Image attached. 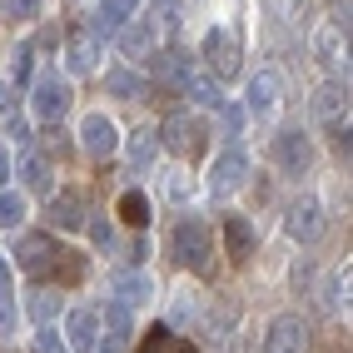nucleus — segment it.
<instances>
[{
	"mask_svg": "<svg viewBox=\"0 0 353 353\" xmlns=\"http://www.w3.org/2000/svg\"><path fill=\"white\" fill-rule=\"evenodd\" d=\"M15 269L26 279H35V284H80L85 279V254L65 249L55 234H45V229H30V234H20V244H15Z\"/></svg>",
	"mask_w": 353,
	"mask_h": 353,
	"instance_id": "obj_1",
	"label": "nucleus"
},
{
	"mask_svg": "<svg viewBox=\"0 0 353 353\" xmlns=\"http://www.w3.org/2000/svg\"><path fill=\"white\" fill-rule=\"evenodd\" d=\"M174 259L184 269H194V274L214 269V239H209V229L199 219H179L174 224Z\"/></svg>",
	"mask_w": 353,
	"mask_h": 353,
	"instance_id": "obj_2",
	"label": "nucleus"
},
{
	"mask_svg": "<svg viewBox=\"0 0 353 353\" xmlns=\"http://www.w3.org/2000/svg\"><path fill=\"white\" fill-rule=\"evenodd\" d=\"M154 139H159L164 150H174V154H184V159H190V154H199V150H204V125L194 120V114L174 110L170 120H164V130H159Z\"/></svg>",
	"mask_w": 353,
	"mask_h": 353,
	"instance_id": "obj_3",
	"label": "nucleus"
},
{
	"mask_svg": "<svg viewBox=\"0 0 353 353\" xmlns=\"http://www.w3.org/2000/svg\"><path fill=\"white\" fill-rule=\"evenodd\" d=\"M303 348H309V328L299 314H279L264 328V353H303Z\"/></svg>",
	"mask_w": 353,
	"mask_h": 353,
	"instance_id": "obj_4",
	"label": "nucleus"
},
{
	"mask_svg": "<svg viewBox=\"0 0 353 353\" xmlns=\"http://www.w3.org/2000/svg\"><path fill=\"white\" fill-rule=\"evenodd\" d=\"M274 159H279V170H284V174H303V170H309V159H314L309 134H303V130H279L274 134Z\"/></svg>",
	"mask_w": 353,
	"mask_h": 353,
	"instance_id": "obj_5",
	"label": "nucleus"
},
{
	"mask_svg": "<svg viewBox=\"0 0 353 353\" xmlns=\"http://www.w3.org/2000/svg\"><path fill=\"white\" fill-rule=\"evenodd\" d=\"M199 50H204V60H209V70H214V75H224V80H229V75H239V40H234L224 26L209 30Z\"/></svg>",
	"mask_w": 353,
	"mask_h": 353,
	"instance_id": "obj_6",
	"label": "nucleus"
},
{
	"mask_svg": "<svg viewBox=\"0 0 353 353\" xmlns=\"http://www.w3.org/2000/svg\"><path fill=\"white\" fill-rule=\"evenodd\" d=\"M80 145H85V154L110 159L114 150H120V130H114L110 114H85V125H80Z\"/></svg>",
	"mask_w": 353,
	"mask_h": 353,
	"instance_id": "obj_7",
	"label": "nucleus"
},
{
	"mask_svg": "<svg viewBox=\"0 0 353 353\" xmlns=\"http://www.w3.org/2000/svg\"><path fill=\"white\" fill-rule=\"evenodd\" d=\"M249 179V154L239 150V145H224L219 154H214V170H209V184L224 194V190H239V184Z\"/></svg>",
	"mask_w": 353,
	"mask_h": 353,
	"instance_id": "obj_8",
	"label": "nucleus"
},
{
	"mask_svg": "<svg viewBox=\"0 0 353 353\" xmlns=\"http://www.w3.org/2000/svg\"><path fill=\"white\" fill-rule=\"evenodd\" d=\"M134 6H139V0H100L95 15H90V35H95V40L100 35H120L134 20Z\"/></svg>",
	"mask_w": 353,
	"mask_h": 353,
	"instance_id": "obj_9",
	"label": "nucleus"
},
{
	"mask_svg": "<svg viewBox=\"0 0 353 353\" xmlns=\"http://www.w3.org/2000/svg\"><path fill=\"white\" fill-rule=\"evenodd\" d=\"M254 249H259V234H254V224H249L244 214H224V254L234 259V264H249V259H254Z\"/></svg>",
	"mask_w": 353,
	"mask_h": 353,
	"instance_id": "obj_10",
	"label": "nucleus"
},
{
	"mask_svg": "<svg viewBox=\"0 0 353 353\" xmlns=\"http://www.w3.org/2000/svg\"><path fill=\"white\" fill-rule=\"evenodd\" d=\"M284 224H289V234H294L299 244H314L319 234H323V209H319V199H299V204H289Z\"/></svg>",
	"mask_w": 353,
	"mask_h": 353,
	"instance_id": "obj_11",
	"label": "nucleus"
},
{
	"mask_svg": "<svg viewBox=\"0 0 353 353\" xmlns=\"http://www.w3.org/2000/svg\"><path fill=\"white\" fill-rule=\"evenodd\" d=\"M30 110H35V120H60V114L70 110V90H65V80H40L35 85V95H30Z\"/></svg>",
	"mask_w": 353,
	"mask_h": 353,
	"instance_id": "obj_12",
	"label": "nucleus"
},
{
	"mask_svg": "<svg viewBox=\"0 0 353 353\" xmlns=\"http://www.w3.org/2000/svg\"><path fill=\"white\" fill-rule=\"evenodd\" d=\"M114 294H120L114 303H120L125 314H134V309H145V303L154 299V284H150V274H145V269H130V274L114 279Z\"/></svg>",
	"mask_w": 353,
	"mask_h": 353,
	"instance_id": "obj_13",
	"label": "nucleus"
},
{
	"mask_svg": "<svg viewBox=\"0 0 353 353\" xmlns=\"http://www.w3.org/2000/svg\"><path fill=\"white\" fill-rule=\"evenodd\" d=\"M65 334H70L65 348H75V353H95L100 314H95V309H70V314H65Z\"/></svg>",
	"mask_w": 353,
	"mask_h": 353,
	"instance_id": "obj_14",
	"label": "nucleus"
},
{
	"mask_svg": "<svg viewBox=\"0 0 353 353\" xmlns=\"http://www.w3.org/2000/svg\"><path fill=\"white\" fill-rule=\"evenodd\" d=\"M120 50H125L130 60L154 55V50H159V26H154V20H130V26L120 30Z\"/></svg>",
	"mask_w": 353,
	"mask_h": 353,
	"instance_id": "obj_15",
	"label": "nucleus"
},
{
	"mask_svg": "<svg viewBox=\"0 0 353 353\" xmlns=\"http://www.w3.org/2000/svg\"><path fill=\"white\" fill-rule=\"evenodd\" d=\"M100 328H105V343H95V353H125V343H130V314L120 309V303H105Z\"/></svg>",
	"mask_w": 353,
	"mask_h": 353,
	"instance_id": "obj_16",
	"label": "nucleus"
},
{
	"mask_svg": "<svg viewBox=\"0 0 353 353\" xmlns=\"http://www.w3.org/2000/svg\"><path fill=\"white\" fill-rule=\"evenodd\" d=\"M279 90H284L279 70H259V75L249 80V110H254V114H269V110L279 105Z\"/></svg>",
	"mask_w": 353,
	"mask_h": 353,
	"instance_id": "obj_17",
	"label": "nucleus"
},
{
	"mask_svg": "<svg viewBox=\"0 0 353 353\" xmlns=\"http://www.w3.org/2000/svg\"><path fill=\"white\" fill-rule=\"evenodd\" d=\"M95 55H100V40L95 35H75L65 45V70H70V75H90V70L100 65Z\"/></svg>",
	"mask_w": 353,
	"mask_h": 353,
	"instance_id": "obj_18",
	"label": "nucleus"
},
{
	"mask_svg": "<svg viewBox=\"0 0 353 353\" xmlns=\"http://www.w3.org/2000/svg\"><path fill=\"white\" fill-rule=\"evenodd\" d=\"M134 353H199L190 339H184V334H174V328H150V334H145V343H139Z\"/></svg>",
	"mask_w": 353,
	"mask_h": 353,
	"instance_id": "obj_19",
	"label": "nucleus"
},
{
	"mask_svg": "<svg viewBox=\"0 0 353 353\" xmlns=\"http://www.w3.org/2000/svg\"><path fill=\"white\" fill-rule=\"evenodd\" d=\"M314 110H319V120H328V125H339L343 120V110H348V85H319V95H314Z\"/></svg>",
	"mask_w": 353,
	"mask_h": 353,
	"instance_id": "obj_20",
	"label": "nucleus"
},
{
	"mask_svg": "<svg viewBox=\"0 0 353 353\" xmlns=\"http://www.w3.org/2000/svg\"><path fill=\"white\" fill-rule=\"evenodd\" d=\"M50 224L55 229H80L85 224V199L70 190V194H55L50 199Z\"/></svg>",
	"mask_w": 353,
	"mask_h": 353,
	"instance_id": "obj_21",
	"label": "nucleus"
},
{
	"mask_svg": "<svg viewBox=\"0 0 353 353\" xmlns=\"http://www.w3.org/2000/svg\"><path fill=\"white\" fill-rule=\"evenodd\" d=\"M343 26H339V20H328V26L314 35V50H319V60H328V65H339L343 60Z\"/></svg>",
	"mask_w": 353,
	"mask_h": 353,
	"instance_id": "obj_22",
	"label": "nucleus"
},
{
	"mask_svg": "<svg viewBox=\"0 0 353 353\" xmlns=\"http://www.w3.org/2000/svg\"><path fill=\"white\" fill-rule=\"evenodd\" d=\"M114 209H120V219H125L130 229H145V224H150V199H145V190H125Z\"/></svg>",
	"mask_w": 353,
	"mask_h": 353,
	"instance_id": "obj_23",
	"label": "nucleus"
},
{
	"mask_svg": "<svg viewBox=\"0 0 353 353\" xmlns=\"http://www.w3.org/2000/svg\"><path fill=\"white\" fill-rule=\"evenodd\" d=\"M154 154H159L154 130H134V134H130V164H134V170H150Z\"/></svg>",
	"mask_w": 353,
	"mask_h": 353,
	"instance_id": "obj_24",
	"label": "nucleus"
},
{
	"mask_svg": "<svg viewBox=\"0 0 353 353\" xmlns=\"http://www.w3.org/2000/svg\"><path fill=\"white\" fill-rule=\"evenodd\" d=\"M20 179H26V190H35V194H50V159L26 154V164H20Z\"/></svg>",
	"mask_w": 353,
	"mask_h": 353,
	"instance_id": "obj_25",
	"label": "nucleus"
},
{
	"mask_svg": "<svg viewBox=\"0 0 353 353\" xmlns=\"http://www.w3.org/2000/svg\"><path fill=\"white\" fill-rule=\"evenodd\" d=\"M179 90H190V100H194V105H214V110L224 105V95H219V85L209 80V75H190V80H184Z\"/></svg>",
	"mask_w": 353,
	"mask_h": 353,
	"instance_id": "obj_26",
	"label": "nucleus"
},
{
	"mask_svg": "<svg viewBox=\"0 0 353 353\" xmlns=\"http://www.w3.org/2000/svg\"><path fill=\"white\" fill-rule=\"evenodd\" d=\"M105 90H110L114 100H134L145 85H139V75H134V70H110V75H105Z\"/></svg>",
	"mask_w": 353,
	"mask_h": 353,
	"instance_id": "obj_27",
	"label": "nucleus"
},
{
	"mask_svg": "<svg viewBox=\"0 0 353 353\" xmlns=\"http://www.w3.org/2000/svg\"><path fill=\"white\" fill-rule=\"evenodd\" d=\"M30 70H35V45H15V50H10V80L26 85Z\"/></svg>",
	"mask_w": 353,
	"mask_h": 353,
	"instance_id": "obj_28",
	"label": "nucleus"
},
{
	"mask_svg": "<svg viewBox=\"0 0 353 353\" xmlns=\"http://www.w3.org/2000/svg\"><path fill=\"white\" fill-rule=\"evenodd\" d=\"M20 214H26V199H20V194H0V229L20 224Z\"/></svg>",
	"mask_w": 353,
	"mask_h": 353,
	"instance_id": "obj_29",
	"label": "nucleus"
},
{
	"mask_svg": "<svg viewBox=\"0 0 353 353\" xmlns=\"http://www.w3.org/2000/svg\"><path fill=\"white\" fill-rule=\"evenodd\" d=\"M219 120H224V130H229V139L244 130V110L239 105H219Z\"/></svg>",
	"mask_w": 353,
	"mask_h": 353,
	"instance_id": "obj_30",
	"label": "nucleus"
},
{
	"mask_svg": "<svg viewBox=\"0 0 353 353\" xmlns=\"http://www.w3.org/2000/svg\"><path fill=\"white\" fill-rule=\"evenodd\" d=\"M90 239H95L100 249H110L114 244V224L110 219H90Z\"/></svg>",
	"mask_w": 353,
	"mask_h": 353,
	"instance_id": "obj_31",
	"label": "nucleus"
},
{
	"mask_svg": "<svg viewBox=\"0 0 353 353\" xmlns=\"http://www.w3.org/2000/svg\"><path fill=\"white\" fill-rule=\"evenodd\" d=\"M35 348H40V353H70V348L60 343L55 328H40V334H35Z\"/></svg>",
	"mask_w": 353,
	"mask_h": 353,
	"instance_id": "obj_32",
	"label": "nucleus"
},
{
	"mask_svg": "<svg viewBox=\"0 0 353 353\" xmlns=\"http://www.w3.org/2000/svg\"><path fill=\"white\" fill-rule=\"evenodd\" d=\"M6 10L15 20H30V15H40V0H6Z\"/></svg>",
	"mask_w": 353,
	"mask_h": 353,
	"instance_id": "obj_33",
	"label": "nucleus"
},
{
	"mask_svg": "<svg viewBox=\"0 0 353 353\" xmlns=\"http://www.w3.org/2000/svg\"><path fill=\"white\" fill-rule=\"evenodd\" d=\"M10 328H15V309H10V299H6V294H0V339H6V334H10Z\"/></svg>",
	"mask_w": 353,
	"mask_h": 353,
	"instance_id": "obj_34",
	"label": "nucleus"
},
{
	"mask_svg": "<svg viewBox=\"0 0 353 353\" xmlns=\"http://www.w3.org/2000/svg\"><path fill=\"white\" fill-rule=\"evenodd\" d=\"M184 6V0H150V10L159 15V20H174V10Z\"/></svg>",
	"mask_w": 353,
	"mask_h": 353,
	"instance_id": "obj_35",
	"label": "nucleus"
},
{
	"mask_svg": "<svg viewBox=\"0 0 353 353\" xmlns=\"http://www.w3.org/2000/svg\"><path fill=\"white\" fill-rule=\"evenodd\" d=\"M30 314H35V319H50V314H55V299H50V294H40V299L30 303Z\"/></svg>",
	"mask_w": 353,
	"mask_h": 353,
	"instance_id": "obj_36",
	"label": "nucleus"
},
{
	"mask_svg": "<svg viewBox=\"0 0 353 353\" xmlns=\"http://www.w3.org/2000/svg\"><path fill=\"white\" fill-rule=\"evenodd\" d=\"M334 150H339V154H348V120H343V125H334Z\"/></svg>",
	"mask_w": 353,
	"mask_h": 353,
	"instance_id": "obj_37",
	"label": "nucleus"
},
{
	"mask_svg": "<svg viewBox=\"0 0 353 353\" xmlns=\"http://www.w3.org/2000/svg\"><path fill=\"white\" fill-rule=\"evenodd\" d=\"M170 194H174V204H184L190 199V179H170Z\"/></svg>",
	"mask_w": 353,
	"mask_h": 353,
	"instance_id": "obj_38",
	"label": "nucleus"
},
{
	"mask_svg": "<svg viewBox=\"0 0 353 353\" xmlns=\"http://www.w3.org/2000/svg\"><path fill=\"white\" fill-rule=\"evenodd\" d=\"M10 179V150H0V184Z\"/></svg>",
	"mask_w": 353,
	"mask_h": 353,
	"instance_id": "obj_39",
	"label": "nucleus"
},
{
	"mask_svg": "<svg viewBox=\"0 0 353 353\" xmlns=\"http://www.w3.org/2000/svg\"><path fill=\"white\" fill-rule=\"evenodd\" d=\"M0 294H10V269H6V259H0Z\"/></svg>",
	"mask_w": 353,
	"mask_h": 353,
	"instance_id": "obj_40",
	"label": "nucleus"
},
{
	"mask_svg": "<svg viewBox=\"0 0 353 353\" xmlns=\"http://www.w3.org/2000/svg\"><path fill=\"white\" fill-rule=\"evenodd\" d=\"M279 6H294V0H279Z\"/></svg>",
	"mask_w": 353,
	"mask_h": 353,
	"instance_id": "obj_41",
	"label": "nucleus"
}]
</instances>
